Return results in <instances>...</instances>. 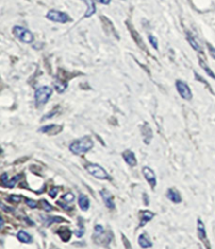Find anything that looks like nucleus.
<instances>
[{
    "instance_id": "obj_35",
    "label": "nucleus",
    "mask_w": 215,
    "mask_h": 249,
    "mask_svg": "<svg viewBox=\"0 0 215 249\" xmlns=\"http://www.w3.org/2000/svg\"><path fill=\"white\" fill-rule=\"evenodd\" d=\"M97 1L102 3V4H109L112 0H97Z\"/></svg>"
},
{
    "instance_id": "obj_31",
    "label": "nucleus",
    "mask_w": 215,
    "mask_h": 249,
    "mask_svg": "<svg viewBox=\"0 0 215 249\" xmlns=\"http://www.w3.org/2000/svg\"><path fill=\"white\" fill-rule=\"evenodd\" d=\"M63 221H64L63 219H60V218H58V217H53L51 219H49V220H48L47 224L50 225V224H53L54 222H63Z\"/></svg>"
},
{
    "instance_id": "obj_33",
    "label": "nucleus",
    "mask_w": 215,
    "mask_h": 249,
    "mask_svg": "<svg viewBox=\"0 0 215 249\" xmlns=\"http://www.w3.org/2000/svg\"><path fill=\"white\" fill-rule=\"evenodd\" d=\"M208 49H209V53L212 56V58L215 60V48H213L211 44H208Z\"/></svg>"
},
{
    "instance_id": "obj_23",
    "label": "nucleus",
    "mask_w": 215,
    "mask_h": 249,
    "mask_svg": "<svg viewBox=\"0 0 215 249\" xmlns=\"http://www.w3.org/2000/svg\"><path fill=\"white\" fill-rule=\"evenodd\" d=\"M22 178V176L21 175H18V176H15L14 177V178H13L12 180H10L8 183H6V184H8V185H6V187H10V188H13V187H14L15 186V184H17V182L19 181V180H20ZM5 186V185H4Z\"/></svg>"
},
{
    "instance_id": "obj_11",
    "label": "nucleus",
    "mask_w": 215,
    "mask_h": 249,
    "mask_svg": "<svg viewBox=\"0 0 215 249\" xmlns=\"http://www.w3.org/2000/svg\"><path fill=\"white\" fill-rule=\"evenodd\" d=\"M122 156H123L124 161H125L129 166L134 167L136 164H138V161H136V157H135L134 153L132 152V150H129V149L125 150Z\"/></svg>"
},
{
    "instance_id": "obj_22",
    "label": "nucleus",
    "mask_w": 215,
    "mask_h": 249,
    "mask_svg": "<svg viewBox=\"0 0 215 249\" xmlns=\"http://www.w3.org/2000/svg\"><path fill=\"white\" fill-rule=\"evenodd\" d=\"M78 223H79V231H75V233H76V235H77L78 238H81L82 235L84 234V231H85V229H84L83 220H82L81 218L78 219Z\"/></svg>"
},
{
    "instance_id": "obj_5",
    "label": "nucleus",
    "mask_w": 215,
    "mask_h": 249,
    "mask_svg": "<svg viewBox=\"0 0 215 249\" xmlns=\"http://www.w3.org/2000/svg\"><path fill=\"white\" fill-rule=\"evenodd\" d=\"M47 18L51 21L59 22V23H66L71 20L70 17L66 14V13H63L61 11H56V10L49 11L47 14Z\"/></svg>"
},
{
    "instance_id": "obj_19",
    "label": "nucleus",
    "mask_w": 215,
    "mask_h": 249,
    "mask_svg": "<svg viewBox=\"0 0 215 249\" xmlns=\"http://www.w3.org/2000/svg\"><path fill=\"white\" fill-rule=\"evenodd\" d=\"M55 89H57V91L58 93H64L65 90H66V89H67V83L66 82H64V81H62V80H56L55 81Z\"/></svg>"
},
{
    "instance_id": "obj_15",
    "label": "nucleus",
    "mask_w": 215,
    "mask_h": 249,
    "mask_svg": "<svg viewBox=\"0 0 215 249\" xmlns=\"http://www.w3.org/2000/svg\"><path fill=\"white\" fill-rule=\"evenodd\" d=\"M78 204H79V206H80V208L82 209V211H84V212L87 211V209L90 206V201L88 199V196L81 194L79 196V199H78Z\"/></svg>"
},
{
    "instance_id": "obj_29",
    "label": "nucleus",
    "mask_w": 215,
    "mask_h": 249,
    "mask_svg": "<svg viewBox=\"0 0 215 249\" xmlns=\"http://www.w3.org/2000/svg\"><path fill=\"white\" fill-rule=\"evenodd\" d=\"M59 193V187L58 186H55V187H53L50 189V198H56V196H57V194Z\"/></svg>"
},
{
    "instance_id": "obj_18",
    "label": "nucleus",
    "mask_w": 215,
    "mask_h": 249,
    "mask_svg": "<svg viewBox=\"0 0 215 249\" xmlns=\"http://www.w3.org/2000/svg\"><path fill=\"white\" fill-rule=\"evenodd\" d=\"M83 2H85L86 5H87V10H86V13H85V17H90L93 16L95 13H96V5H95V2L93 1V0H82Z\"/></svg>"
},
{
    "instance_id": "obj_7",
    "label": "nucleus",
    "mask_w": 215,
    "mask_h": 249,
    "mask_svg": "<svg viewBox=\"0 0 215 249\" xmlns=\"http://www.w3.org/2000/svg\"><path fill=\"white\" fill-rule=\"evenodd\" d=\"M198 238L201 242H204L205 246L207 247V249H211V246L209 244V241H208L207 238V232H206V227L204 222L201 221L200 219H198Z\"/></svg>"
},
{
    "instance_id": "obj_3",
    "label": "nucleus",
    "mask_w": 215,
    "mask_h": 249,
    "mask_svg": "<svg viewBox=\"0 0 215 249\" xmlns=\"http://www.w3.org/2000/svg\"><path fill=\"white\" fill-rule=\"evenodd\" d=\"M85 168L90 175L94 176L97 179H100V180L109 179L108 173L99 164H96V163H88V164H86Z\"/></svg>"
},
{
    "instance_id": "obj_25",
    "label": "nucleus",
    "mask_w": 215,
    "mask_h": 249,
    "mask_svg": "<svg viewBox=\"0 0 215 249\" xmlns=\"http://www.w3.org/2000/svg\"><path fill=\"white\" fill-rule=\"evenodd\" d=\"M148 39H149V42H150V44L154 48V50H158V49H159L158 39H156V38H155L154 36H152V35H149V36H148Z\"/></svg>"
},
{
    "instance_id": "obj_8",
    "label": "nucleus",
    "mask_w": 215,
    "mask_h": 249,
    "mask_svg": "<svg viewBox=\"0 0 215 249\" xmlns=\"http://www.w3.org/2000/svg\"><path fill=\"white\" fill-rule=\"evenodd\" d=\"M142 173L144 175L146 181L149 183V185L151 186V188H154L156 186V176L153 170L150 167L144 166L142 168Z\"/></svg>"
},
{
    "instance_id": "obj_17",
    "label": "nucleus",
    "mask_w": 215,
    "mask_h": 249,
    "mask_svg": "<svg viewBox=\"0 0 215 249\" xmlns=\"http://www.w3.org/2000/svg\"><path fill=\"white\" fill-rule=\"evenodd\" d=\"M17 239L21 242V243H31L33 241L32 235L25 231H19L17 233Z\"/></svg>"
},
{
    "instance_id": "obj_24",
    "label": "nucleus",
    "mask_w": 215,
    "mask_h": 249,
    "mask_svg": "<svg viewBox=\"0 0 215 249\" xmlns=\"http://www.w3.org/2000/svg\"><path fill=\"white\" fill-rule=\"evenodd\" d=\"M41 206H42V209H44L45 212H51L54 209V207L51 206L47 200H41Z\"/></svg>"
},
{
    "instance_id": "obj_9",
    "label": "nucleus",
    "mask_w": 215,
    "mask_h": 249,
    "mask_svg": "<svg viewBox=\"0 0 215 249\" xmlns=\"http://www.w3.org/2000/svg\"><path fill=\"white\" fill-rule=\"evenodd\" d=\"M100 196L104 202V204L109 209H115L116 208V204H115V200L113 195L110 194L107 189H102L100 192Z\"/></svg>"
},
{
    "instance_id": "obj_20",
    "label": "nucleus",
    "mask_w": 215,
    "mask_h": 249,
    "mask_svg": "<svg viewBox=\"0 0 215 249\" xmlns=\"http://www.w3.org/2000/svg\"><path fill=\"white\" fill-rule=\"evenodd\" d=\"M199 64H200V67L201 68H203L204 70H205V71H206V73L208 74V75H209L210 77H212L213 78V79L215 80V74L213 73V71H212V70L209 68V67H208V65H207V63L204 61V60H201V59H199Z\"/></svg>"
},
{
    "instance_id": "obj_27",
    "label": "nucleus",
    "mask_w": 215,
    "mask_h": 249,
    "mask_svg": "<svg viewBox=\"0 0 215 249\" xmlns=\"http://www.w3.org/2000/svg\"><path fill=\"white\" fill-rule=\"evenodd\" d=\"M25 203H27V205L29 207H31V208H36L38 206V203L36 201L32 200V199H29V198L25 199Z\"/></svg>"
},
{
    "instance_id": "obj_21",
    "label": "nucleus",
    "mask_w": 215,
    "mask_h": 249,
    "mask_svg": "<svg viewBox=\"0 0 215 249\" xmlns=\"http://www.w3.org/2000/svg\"><path fill=\"white\" fill-rule=\"evenodd\" d=\"M187 39H188V41H189V43L191 44V47L194 49V50H197V51H200V48H199V44L198 43V41L195 40V38L194 37H192L190 34H187Z\"/></svg>"
},
{
    "instance_id": "obj_34",
    "label": "nucleus",
    "mask_w": 215,
    "mask_h": 249,
    "mask_svg": "<svg viewBox=\"0 0 215 249\" xmlns=\"http://www.w3.org/2000/svg\"><path fill=\"white\" fill-rule=\"evenodd\" d=\"M122 240L124 242V244H125V247H127V249H132V246H130V244H129L128 239L125 238V235H124V234L122 235Z\"/></svg>"
},
{
    "instance_id": "obj_14",
    "label": "nucleus",
    "mask_w": 215,
    "mask_h": 249,
    "mask_svg": "<svg viewBox=\"0 0 215 249\" xmlns=\"http://www.w3.org/2000/svg\"><path fill=\"white\" fill-rule=\"evenodd\" d=\"M167 198L170 200L172 203H181L182 202V196L179 193V191L174 188H169L167 191Z\"/></svg>"
},
{
    "instance_id": "obj_36",
    "label": "nucleus",
    "mask_w": 215,
    "mask_h": 249,
    "mask_svg": "<svg viewBox=\"0 0 215 249\" xmlns=\"http://www.w3.org/2000/svg\"><path fill=\"white\" fill-rule=\"evenodd\" d=\"M3 223H4V221H3V218H1V224H0V226H3Z\"/></svg>"
},
{
    "instance_id": "obj_2",
    "label": "nucleus",
    "mask_w": 215,
    "mask_h": 249,
    "mask_svg": "<svg viewBox=\"0 0 215 249\" xmlns=\"http://www.w3.org/2000/svg\"><path fill=\"white\" fill-rule=\"evenodd\" d=\"M13 34L18 40H20L23 43H32L35 39L34 34L30 30L20 27V25H16V27L13 28Z\"/></svg>"
},
{
    "instance_id": "obj_6",
    "label": "nucleus",
    "mask_w": 215,
    "mask_h": 249,
    "mask_svg": "<svg viewBox=\"0 0 215 249\" xmlns=\"http://www.w3.org/2000/svg\"><path fill=\"white\" fill-rule=\"evenodd\" d=\"M175 87H177V89L179 91L180 96L183 98L185 100H191L192 99V93L191 89L189 88V85L183 81L178 80L175 82Z\"/></svg>"
},
{
    "instance_id": "obj_30",
    "label": "nucleus",
    "mask_w": 215,
    "mask_h": 249,
    "mask_svg": "<svg viewBox=\"0 0 215 249\" xmlns=\"http://www.w3.org/2000/svg\"><path fill=\"white\" fill-rule=\"evenodd\" d=\"M95 232H96V234H97V235H100V234H102V233L104 232V228H103V226H102V225H100V224H97V225L95 226Z\"/></svg>"
},
{
    "instance_id": "obj_12",
    "label": "nucleus",
    "mask_w": 215,
    "mask_h": 249,
    "mask_svg": "<svg viewBox=\"0 0 215 249\" xmlns=\"http://www.w3.org/2000/svg\"><path fill=\"white\" fill-rule=\"evenodd\" d=\"M155 213L149 211H143L141 213V221H140V225L139 227H144L148 222H150L154 218Z\"/></svg>"
},
{
    "instance_id": "obj_4",
    "label": "nucleus",
    "mask_w": 215,
    "mask_h": 249,
    "mask_svg": "<svg viewBox=\"0 0 215 249\" xmlns=\"http://www.w3.org/2000/svg\"><path fill=\"white\" fill-rule=\"evenodd\" d=\"M53 95V89L50 87H41L35 91V101L37 106H43Z\"/></svg>"
},
{
    "instance_id": "obj_32",
    "label": "nucleus",
    "mask_w": 215,
    "mask_h": 249,
    "mask_svg": "<svg viewBox=\"0 0 215 249\" xmlns=\"http://www.w3.org/2000/svg\"><path fill=\"white\" fill-rule=\"evenodd\" d=\"M1 182H2L3 185H5L6 183L9 182V176H8V174H6V173L2 174V176H1Z\"/></svg>"
},
{
    "instance_id": "obj_26",
    "label": "nucleus",
    "mask_w": 215,
    "mask_h": 249,
    "mask_svg": "<svg viewBox=\"0 0 215 249\" xmlns=\"http://www.w3.org/2000/svg\"><path fill=\"white\" fill-rule=\"evenodd\" d=\"M62 199L65 201V202H73L74 200H75V196H74V194H71V193H67L66 195H64L63 196H62Z\"/></svg>"
},
{
    "instance_id": "obj_16",
    "label": "nucleus",
    "mask_w": 215,
    "mask_h": 249,
    "mask_svg": "<svg viewBox=\"0 0 215 249\" xmlns=\"http://www.w3.org/2000/svg\"><path fill=\"white\" fill-rule=\"evenodd\" d=\"M58 233H59V237L61 238V240L63 242H68L70 240V238H71L70 229L67 228V227H65V226L61 227L59 231H58Z\"/></svg>"
},
{
    "instance_id": "obj_10",
    "label": "nucleus",
    "mask_w": 215,
    "mask_h": 249,
    "mask_svg": "<svg viewBox=\"0 0 215 249\" xmlns=\"http://www.w3.org/2000/svg\"><path fill=\"white\" fill-rule=\"evenodd\" d=\"M62 130V126L57 125V124H50V125H45L41 128H39V132L43 134H50V135H57Z\"/></svg>"
},
{
    "instance_id": "obj_28",
    "label": "nucleus",
    "mask_w": 215,
    "mask_h": 249,
    "mask_svg": "<svg viewBox=\"0 0 215 249\" xmlns=\"http://www.w3.org/2000/svg\"><path fill=\"white\" fill-rule=\"evenodd\" d=\"M21 196H15V195H13V196H9V201L10 202H13V203H19L21 201Z\"/></svg>"
},
{
    "instance_id": "obj_13",
    "label": "nucleus",
    "mask_w": 215,
    "mask_h": 249,
    "mask_svg": "<svg viewBox=\"0 0 215 249\" xmlns=\"http://www.w3.org/2000/svg\"><path fill=\"white\" fill-rule=\"evenodd\" d=\"M138 243H139L140 247L143 248V249H147V248L152 247V242H151L150 239H149L148 234H147L146 232L142 233V234L140 235L139 240H138Z\"/></svg>"
},
{
    "instance_id": "obj_1",
    "label": "nucleus",
    "mask_w": 215,
    "mask_h": 249,
    "mask_svg": "<svg viewBox=\"0 0 215 249\" xmlns=\"http://www.w3.org/2000/svg\"><path fill=\"white\" fill-rule=\"evenodd\" d=\"M94 147V141L89 137H83L69 145V150L75 155H83Z\"/></svg>"
}]
</instances>
